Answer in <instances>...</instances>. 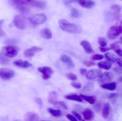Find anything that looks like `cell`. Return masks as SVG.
<instances>
[{
	"label": "cell",
	"mask_w": 122,
	"mask_h": 121,
	"mask_svg": "<svg viewBox=\"0 0 122 121\" xmlns=\"http://www.w3.org/2000/svg\"><path fill=\"white\" fill-rule=\"evenodd\" d=\"M59 26L63 31L71 33H79L81 32V26L75 23L69 22L67 20L61 19L58 21Z\"/></svg>",
	"instance_id": "6da1fadb"
},
{
	"label": "cell",
	"mask_w": 122,
	"mask_h": 121,
	"mask_svg": "<svg viewBox=\"0 0 122 121\" xmlns=\"http://www.w3.org/2000/svg\"><path fill=\"white\" fill-rule=\"evenodd\" d=\"M20 49L18 46L14 45H8L4 46L1 49V53L5 56L8 58H14L19 53Z\"/></svg>",
	"instance_id": "7a4b0ae2"
},
{
	"label": "cell",
	"mask_w": 122,
	"mask_h": 121,
	"mask_svg": "<svg viewBox=\"0 0 122 121\" xmlns=\"http://www.w3.org/2000/svg\"><path fill=\"white\" fill-rule=\"evenodd\" d=\"M28 20L32 24L39 25L45 22L47 20V17L44 14H37L30 16Z\"/></svg>",
	"instance_id": "3957f363"
},
{
	"label": "cell",
	"mask_w": 122,
	"mask_h": 121,
	"mask_svg": "<svg viewBox=\"0 0 122 121\" xmlns=\"http://www.w3.org/2000/svg\"><path fill=\"white\" fill-rule=\"evenodd\" d=\"M122 32L121 25L111 26L107 31V37L110 40H114L121 34Z\"/></svg>",
	"instance_id": "277c9868"
},
{
	"label": "cell",
	"mask_w": 122,
	"mask_h": 121,
	"mask_svg": "<svg viewBox=\"0 0 122 121\" xmlns=\"http://www.w3.org/2000/svg\"><path fill=\"white\" fill-rule=\"evenodd\" d=\"M64 4L69 5L72 2H77L81 7L86 8H92L95 4V1L93 0H65Z\"/></svg>",
	"instance_id": "5b68a950"
},
{
	"label": "cell",
	"mask_w": 122,
	"mask_h": 121,
	"mask_svg": "<svg viewBox=\"0 0 122 121\" xmlns=\"http://www.w3.org/2000/svg\"><path fill=\"white\" fill-rule=\"evenodd\" d=\"M13 24L17 28L24 30L26 27V19L21 15H15L13 19Z\"/></svg>",
	"instance_id": "8992f818"
},
{
	"label": "cell",
	"mask_w": 122,
	"mask_h": 121,
	"mask_svg": "<svg viewBox=\"0 0 122 121\" xmlns=\"http://www.w3.org/2000/svg\"><path fill=\"white\" fill-rule=\"evenodd\" d=\"M15 75V72L12 69L4 68L0 69V78L4 80H9Z\"/></svg>",
	"instance_id": "52a82bcc"
},
{
	"label": "cell",
	"mask_w": 122,
	"mask_h": 121,
	"mask_svg": "<svg viewBox=\"0 0 122 121\" xmlns=\"http://www.w3.org/2000/svg\"><path fill=\"white\" fill-rule=\"evenodd\" d=\"M38 71L42 74V78L44 80H48L53 74V70L49 66L39 67L38 68Z\"/></svg>",
	"instance_id": "ba28073f"
},
{
	"label": "cell",
	"mask_w": 122,
	"mask_h": 121,
	"mask_svg": "<svg viewBox=\"0 0 122 121\" xmlns=\"http://www.w3.org/2000/svg\"><path fill=\"white\" fill-rule=\"evenodd\" d=\"M113 78V74L110 72H105L104 73L101 74L98 77V81L100 83L103 84L110 83Z\"/></svg>",
	"instance_id": "9c48e42d"
},
{
	"label": "cell",
	"mask_w": 122,
	"mask_h": 121,
	"mask_svg": "<svg viewBox=\"0 0 122 121\" xmlns=\"http://www.w3.org/2000/svg\"><path fill=\"white\" fill-rule=\"evenodd\" d=\"M42 50V48L40 47H38V46H32L30 48L26 50V51L24 52V55L26 57L29 58H31L34 56V55L36 53H38V52H41V51Z\"/></svg>",
	"instance_id": "30bf717a"
},
{
	"label": "cell",
	"mask_w": 122,
	"mask_h": 121,
	"mask_svg": "<svg viewBox=\"0 0 122 121\" xmlns=\"http://www.w3.org/2000/svg\"><path fill=\"white\" fill-rule=\"evenodd\" d=\"M101 71L98 69H94V70H91L89 71H87L86 72V77L88 79L92 80L95 79L96 78L98 77L101 75Z\"/></svg>",
	"instance_id": "8fae6325"
},
{
	"label": "cell",
	"mask_w": 122,
	"mask_h": 121,
	"mask_svg": "<svg viewBox=\"0 0 122 121\" xmlns=\"http://www.w3.org/2000/svg\"><path fill=\"white\" fill-rule=\"evenodd\" d=\"M105 19L107 21H113L114 20H117L119 18V14L116 13L114 12L107 11L104 14Z\"/></svg>",
	"instance_id": "7c38bea8"
},
{
	"label": "cell",
	"mask_w": 122,
	"mask_h": 121,
	"mask_svg": "<svg viewBox=\"0 0 122 121\" xmlns=\"http://www.w3.org/2000/svg\"><path fill=\"white\" fill-rule=\"evenodd\" d=\"M60 60L64 64H66L70 68H74L75 67V64H74L73 61L71 59L69 56L67 55H61L60 56Z\"/></svg>",
	"instance_id": "4fadbf2b"
},
{
	"label": "cell",
	"mask_w": 122,
	"mask_h": 121,
	"mask_svg": "<svg viewBox=\"0 0 122 121\" xmlns=\"http://www.w3.org/2000/svg\"><path fill=\"white\" fill-rule=\"evenodd\" d=\"M14 64L17 67L20 68H28L32 66L30 63L27 60H24L22 59H19V60H15L14 62Z\"/></svg>",
	"instance_id": "5bb4252c"
},
{
	"label": "cell",
	"mask_w": 122,
	"mask_h": 121,
	"mask_svg": "<svg viewBox=\"0 0 122 121\" xmlns=\"http://www.w3.org/2000/svg\"><path fill=\"white\" fill-rule=\"evenodd\" d=\"M81 45L82 46V47L84 49L85 52L86 53H91L93 52V48L92 47L90 43L86 40H83L81 42Z\"/></svg>",
	"instance_id": "9a60e30c"
},
{
	"label": "cell",
	"mask_w": 122,
	"mask_h": 121,
	"mask_svg": "<svg viewBox=\"0 0 122 121\" xmlns=\"http://www.w3.org/2000/svg\"><path fill=\"white\" fill-rule=\"evenodd\" d=\"M83 117L85 120L88 121H91L94 118V113L93 110L91 109H86L83 112Z\"/></svg>",
	"instance_id": "2e32d148"
},
{
	"label": "cell",
	"mask_w": 122,
	"mask_h": 121,
	"mask_svg": "<svg viewBox=\"0 0 122 121\" xmlns=\"http://www.w3.org/2000/svg\"><path fill=\"white\" fill-rule=\"evenodd\" d=\"M39 117L37 113L33 112H28L25 115V121H38Z\"/></svg>",
	"instance_id": "e0dca14e"
},
{
	"label": "cell",
	"mask_w": 122,
	"mask_h": 121,
	"mask_svg": "<svg viewBox=\"0 0 122 121\" xmlns=\"http://www.w3.org/2000/svg\"><path fill=\"white\" fill-rule=\"evenodd\" d=\"M111 106L108 103H106L104 104L102 110V116L103 118L107 119L110 113Z\"/></svg>",
	"instance_id": "ac0fdd59"
},
{
	"label": "cell",
	"mask_w": 122,
	"mask_h": 121,
	"mask_svg": "<svg viewBox=\"0 0 122 121\" xmlns=\"http://www.w3.org/2000/svg\"><path fill=\"white\" fill-rule=\"evenodd\" d=\"M40 35L45 39H51L52 37V32L48 28H44L40 32Z\"/></svg>",
	"instance_id": "d6986e66"
},
{
	"label": "cell",
	"mask_w": 122,
	"mask_h": 121,
	"mask_svg": "<svg viewBox=\"0 0 122 121\" xmlns=\"http://www.w3.org/2000/svg\"><path fill=\"white\" fill-rule=\"evenodd\" d=\"M58 96L57 92L55 91H52L49 93L48 97V101L50 103L53 104L55 102L58 101Z\"/></svg>",
	"instance_id": "ffe728a7"
},
{
	"label": "cell",
	"mask_w": 122,
	"mask_h": 121,
	"mask_svg": "<svg viewBox=\"0 0 122 121\" xmlns=\"http://www.w3.org/2000/svg\"><path fill=\"white\" fill-rule=\"evenodd\" d=\"M30 4L33 7L38 8H44L46 6V3L45 1H40V0H32Z\"/></svg>",
	"instance_id": "44dd1931"
},
{
	"label": "cell",
	"mask_w": 122,
	"mask_h": 121,
	"mask_svg": "<svg viewBox=\"0 0 122 121\" xmlns=\"http://www.w3.org/2000/svg\"><path fill=\"white\" fill-rule=\"evenodd\" d=\"M116 83L115 82H113V83H106V84H101V87L104 89H106V90H109L113 91L116 89Z\"/></svg>",
	"instance_id": "7402d4cb"
},
{
	"label": "cell",
	"mask_w": 122,
	"mask_h": 121,
	"mask_svg": "<svg viewBox=\"0 0 122 121\" xmlns=\"http://www.w3.org/2000/svg\"><path fill=\"white\" fill-rule=\"evenodd\" d=\"M65 98L67 100H70L76 101L78 102H82L83 99L81 96H79L77 94H67L65 96Z\"/></svg>",
	"instance_id": "603a6c76"
},
{
	"label": "cell",
	"mask_w": 122,
	"mask_h": 121,
	"mask_svg": "<svg viewBox=\"0 0 122 121\" xmlns=\"http://www.w3.org/2000/svg\"><path fill=\"white\" fill-rule=\"evenodd\" d=\"M81 97H82V99H83V100H85V101H86L87 102H88L89 103H90L91 104H95V102H96V97H95V96H86V95L81 94Z\"/></svg>",
	"instance_id": "cb8c5ba5"
},
{
	"label": "cell",
	"mask_w": 122,
	"mask_h": 121,
	"mask_svg": "<svg viewBox=\"0 0 122 121\" xmlns=\"http://www.w3.org/2000/svg\"><path fill=\"white\" fill-rule=\"evenodd\" d=\"M104 56H106V59H108L110 61L113 62H115L116 61H117L118 59L117 56L114 53L110 52H107V53H106Z\"/></svg>",
	"instance_id": "d4e9b609"
},
{
	"label": "cell",
	"mask_w": 122,
	"mask_h": 121,
	"mask_svg": "<svg viewBox=\"0 0 122 121\" xmlns=\"http://www.w3.org/2000/svg\"><path fill=\"white\" fill-rule=\"evenodd\" d=\"M16 9L19 13L22 14H28L30 13V9L28 7H25V5L16 7Z\"/></svg>",
	"instance_id": "484cf974"
},
{
	"label": "cell",
	"mask_w": 122,
	"mask_h": 121,
	"mask_svg": "<svg viewBox=\"0 0 122 121\" xmlns=\"http://www.w3.org/2000/svg\"><path fill=\"white\" fill-rule=\"evenodd\" d=\"M98 66L102 69H105V70H110L112 68V64L109 62L107 61H102L100 62L98 64Z\"/></svg>",
	"instance_id": "4316f807"
},
{
	"label": "cell",
	"mask_w": 122,
	"mask_h": 121,
	"mask_svg": "<svg viewBox=\"0 0 122 121\" xmlns=\"http://www.w3.org/2000/svg\"><path fill=\"white\" fill-rule=\"evenodd\" d=\"M9 1L12 4L15 5V7L25 5L27 4L24 0H9Z\"/></svg>",
	"instance_id": "83f0119b"
},
{
	"label": "cell",
	"mask_w": 122,
	"mask_h": 121,
	"mask_svg": "<svg viewBox=\"0 0 122 121\" xmlns=\"http://www.w3.org/2000/svg\"><path fill=\"white\" fill-rule=\"evenodd\" d=\"M48 112L50 113L51 115L52 116H56V117H58L61 115V112L60 110H57V109H51V108H48Z\"/></svg>",
	"instance_id": "f1b7e54d"
},
{
	"label": "cell",
	"mask_w": 122,
	"mask_h": 121,
	"mask_svg": "<svg viewBox=\"0 0 122 121\" xmlns=\"http://www.w3.org/2000/svg\"><path fill=\"white\" fill-rule=\"evenodd\" d=\"M94 83H91V82H89V83H87L85 85V86L83 87V90L84 91H92V90H94Z\"/></svg>",
	"instance_id": "f546056e"
},
{
	"label": "cell",
	"mask_w": 122,
	"mask_h": 121,
	"mask_svg": "<svg viewBox=\"0 0 122 121\" xmlns=\"http://www.w3.org/2000/svg\"><path fill=\"white\" fill-rule=\"evenodd\" d=\"M53 104L57 107L62 108V109H65V110L67 109V106L66 104V103L64 102H62V101H57Z\"/></svg>",
	"instance_id": "4dcf8cb0"
},
{
	"label": "cell",
	"mask_w": 122,
	"mask_h": 121,
	"mask_svg": "<svg viewBox=\"0 0 122 121\" xmlns=\"http://www.w3.org/2000/svg\"><path fill=\"white\" fill-rule=\"evenodd\" d=\"M110 9L113 11V12L117 14H120L122 10V7L119 5L117 4H113L110 6Z\"/></svg>",
	"instance_id": "1f68e13d"
},
{
	"label": "cell",
	"mask_w": 122,
	"mask_h": 121,
	"mask_svg": "<svg viewBox=\"0 0 122 121\" xmlns=\"http://www.w3.org/2000/svg\"><path fill=\"white\" fill-rule=\"evenodd\" d=\"M10 62V60L6 56L0 53V64L1 65H7Z\"/></svg>",
	"instance_id": "d6a6232c"
},
{
	"label": "cell",
	"mask_w": 122,
	"mask_h": 121,
	"mask_svg": "<svg viewBox=\"0 0 122 121\" xmlns=\"http://www.w3.org/2000/svg\"><path fill=\"white\" fill-rule=\"evenodd\" d=\"M98 43L101 47H106L107 45V40L105 38L100 37L98 39Z\"/></svg>",
	"instance_id": "836d02e7"
},
{
	"label": "cell",
	"mask_w": 122,
	"mask_h": 121,
	"mask_svg": "<svg viewBox=\"0 0 122 121\" xmlns=\"http://www.w3.org/2000/svg\"><path fill=\"white\" fill-rule=\"evenodd\" d=\"M120 44L121 43L119 42H114L113 43H112L110 46V49H113L116 51V49H120Z\"/></svg>",
	"instance_id": "e575fe53"
},
{
	"label": "cell",
	"mask_w": 122,
	"mask_h": 121,
	"mask_svg": "<svg viewBox=\"0 0 122 121\" xmlns=\"http://www.w3.org/2000/svg\"><path fill=\"white\" fill-rule=\"evenodd\" d=\"M71 17L73 18H78L79 17L80 14L79 13V11L76 8H72L71 9V14H70Z\"/></svg>",
	"instance_id": "d590c367"
},
{
	"label": "cell",
	"mask_w": 122,
	"mask_h": 121,
	"mask_svg": "<svg viewBox=\"0 0 122 121\" xmlns=\"http://www.w3.org/2000/svg\"><path fill=\"white\" fill-rule=\"evenodd\" d=\"M66 77L68 79L71 81H76L77 78L76 75H75L73 73H71V72H69V73L67 74Z\"/></svg>",
	"instance_id": "8d00e7d4"
},
{
	"label": "cell",
	"mask_w": 122,
	"mask_h": 121,
	"mask_svg": "<svg viewBox=\"0 0 122 121\" xmlns=\"http://www.w3.org/2000/svg\"><path fill=\"white\" fill-rule=\"evenodd\" d=\"M104 56L100 54H95L94 55L91 56V59L92 60H101L103 59Z\"/></svg>",
	"instance_id": "74e56055"
},
{
	"label": "cell",
	"mask_w": 122,
	"mask_h": 121,
	"mask_svg": "<svg viewBox=\"0 0 122 121\" xmlns=\"http://www.w3.org/2000/svg\"><path fill=\"white\" fill-rule=\"evenodd\" d=\"M83 64L85 66H86L87 67H91V66H94L95 65V63L92 61H90V60H85L83 62Z\"/></svg>",
	"instance_id": "f35d334b"
},
{
	"label": "cell",
	"mask_w": 122,
	"mask_h": 121,
	"mask_svg": "<svg viewBox=\"0 0 122 121\" xmlns=\"http://www.w3.org/2000/svg\"><path fill=\"white\" fill-rule=\"evenodd\" d=\"M70 85H71L72 87H73L74 88H76L77 89H80L82 87V84L79 83H77V82H72L71 83Z\"/></svg>",
	"instance_id": "ab89813d"
},
{
	"label": "cell",
	"mask_w": 122,
	"mask_h": 121,
	"mask_svg": "<svg viewBox=\"0 0 122 121\" xmlns=\"http://www.w3.org/2000/svg\"><path fill=\"white\" fill-rule=\"evenodd\" d=\"M3 22L4 20H0V37H3L5 36V33L4 32L3 30L2 29V27H1L2 24H3Z\"/></svg>",
	"instance_id": "60d3db41"
},
{
	"label": "cell",
	"mask_w": 122,
	"mask_h": 121,
	"mask_svg": "<svg viewBox=\"0 0 122 121\" xmlns=\"http://www.w3.org/2000/svg\"><path fill=\"white\" fill-rule=\"evenodd\" d=\"M101 108V102H98L97 103L94 105V109H95V110H96L97 112H99Z\"/></svg>",
	"instance_id": "b9f144b4"
},
{
	"label": "cell",
	"mask_w": 122,
	"mask_h": 121,
	"mask_svg": "<svg viewBox=\"0 0 122 121\" xmlns=\"http://www.w3.org/2000/svg\"><path fill=\"white\" fill-rule=\"evenodd\" d=\"M67 118L69 120H70V121H78V120L74 116L70 115V114H67L66 116Z\"/></svg>",
	"instance_id": "7bdbcfd3"
},
{
	"label": "cell",
	"mask_w": 122,
	"mask_h": 121,
	"mask_svg": "<svg viewBox=\"0 0 122 121\" xmlns=\"http://www.w3.org/2000/svg\"><path fill=\"white\" fill-rule=\"evenodd\" d=\"M72 113H73V114L75 115L74 116H75V117H76L77 120H79V121H81V120H82V116H81V115H80L79 113H78L76 112H75V111H73Z\"/></svg>",
	"instance_id": "ee69618b"
},
{
	"label": "cell",
	"mask_w": 122,
	"mask_h": 121,
	"mask_svg": "<svg viewBox=\"0 0 122 121\" xmlns=\"http://www.w3.org/2000/svg\"><path fill=\"white\" fill-rule=\"evenodd\" d=\"M100 50L101 52H108L109 50H110V48L109 47H107V46H106V47H101V46H100Z\"/></svg>",
	"instance_id": "f6af8a7d"
},
{
	"label": "cell",
	"mask_w": 122,
	"mask_h": 121,
	"mask_svg": "<svg viewBox=\"0 0 122 121\" xmlns=\"http://www.w3.org/2000/svg\"><path fill=\"white\" fill-rule=\"evenodd\" d=\"M6 43L7 44H9V45H13V44L14 43H16V40H15L14 39H9V40H7V41H6Z\"/></svg>",
	"instance_id": "bcb514c9"
},
{
	"label": "cell",
	"mask_w": 122,
	"mask_h": 121,
	"mask_svg": "<svg viewBox=\"0 0 122 121\" xmlns=\"http://www.w3.org/2000/svg\"><path fill=\"white\" fill-rule=\"evenodd\" d=\"M36 102L38 103V104L40 107L42 106V100L40 98H36Z\"/></svg>",
	"instance_id": "7dc6e473"
},
{
	"label": "cell",
	"mask_w": 122,
	"mask_h": 121,
	"mask_svg": "<svg viewBox=\"0 0 122 121\" xmlns=\"http://www.w3.org/2000/svg\"><path fill=\"white\" fill-rule=\"evenodd\" d=\"M79 71H80V73H81L82 75L85 74L86 72H87L86 70V69H85V68H81V69H80Z\"/></svg>",
	"instance_id": "c3c4849f"
},
{
	"label": "cell",
	"mask_w": 122,
	"mask_h": 121,
	"mask_svg": "<svg viewBox=\"0 0 122 121\" xmlns=\"http://www.w3.org/2000/svg\"><path fill=\"white\" fill-rule=\"evenodd\" d=\"M116 53H117V54L119 56H122V49H116L115 51Z\"/></svg>",
	"instance_id": "681fc988"
},
{
	"label": "cell",
	"mask_w": 122,
	"mask_h": 121,
	"mask_svg": "<svg viewBox=\"0 0 122 121\" xmlns=\"http://www.w3.org/2000/svg\"><path fill=\"white\" fill-rule=\"evenodd\" d=\"M117 94L116 93H110L109 94V96H108V97L110 98H113L117 97Z\"/></svg>",
	"instance_id": "f907efd6"
},
{
	"label": "cell",
	"mask_w": 122,
	"mask_h": 121,
	"mask_svg": "<svg viewBox=\"0 0 122 121\" xmlns=\"http://www.w3.org/2000/svg\"><path fill=\"white\" fill-rule=\"evenodd\" d=\"M117 63L119 65V66H120V68L122 67V59L121 58H118L117 60Z\"/></svg>",
	"instance_id": "816d5d0a"
},
{
	"label": "cell",
	"mask_w": 122,
	"mask_h": 121,
	"mask_svg": "<svg viewBox=\"0 0 122 121\" xmlns=\"http://www.w3.org/2000/svg\"><path fill=\"white\" fill-rule=\"evenodd\" d=\"M24 1H25V2H26V3H30L32 1V0H24Z\"/></svg>",
	"instance_id": "f5cc1de1"
},
{
	"label": "cell",
	"mask_w": 122,
	"mask_h": 121,
	"mask_svg": "<svg viewBox=\"0 0 122 121\" xmlns=\"http://www.w3.org/2000/svg\"><path fill=\"white\" fill-rule=\"evenodd\" d=\"M20 121V120H15V121Z\"/></svg>",
	"instance_id": "db71d44e"
},
{
	"label": "cell",
	"mask_w": 122,
	"mask_h": 121,
	"mask_svg": "<svg viewBox=\"0 0 122 121\" xmlns=\"http://www.w3.org/2000/svg\"><path fill=\"white\" fill-rule=\"evenodd\" d=\"M104 1H110V0H104Z\"/></svg>",
	"instance_id": "11a10c76"
},
{
	"label": "cell",
	"mask_w": 122,
	"mask_h": 121,
	"mask_svg": "<svg viewBox=\"0 0 122 121\" xmlns=\"http://www.w3.org/2000/svg\"></svg>",
	"instance_id": "9f6ffc18"
},
{
	"label": "cell",
	"mask_w": 122,
	"mask_h": 121,
	"mask_svg": "<svg viewBox=\"0 0 122 121\" xmlns=\"http://www.w3.org/2000/svg\"><path fill=\"white\" fill-rule=\"evenodd\" d=\"M82 121H84V120H82Z\"/></svg>",
	"instance_id": "6f0895ef"
},
{
	"label": "cell",
	"mask_w": 122,
	"mask_h": 121,
	"mask_svg": "<svg viewBox=\"0 0 122 121\" xmlns=\"http://www.w3.org/2000/svg\"></svg>",
	"instance_id": "680465c9"
}]
</instances>
